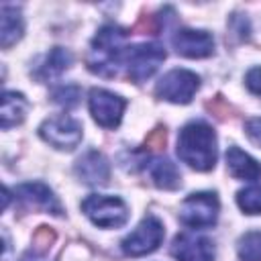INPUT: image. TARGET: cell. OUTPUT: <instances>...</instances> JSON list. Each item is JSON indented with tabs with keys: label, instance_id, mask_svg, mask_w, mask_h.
<instances>
[{
	"label": "cell",
	"instance_id": "6da1fadb",
	"mask_svg": "<svg viewBox=\"0 0 261 261\" xmlns=\"http://www.w3.org/2000/svg\"><path fill=\"white\" fill-rule=\"evenodd\" d=\"M128 33L118 24H104L90 43L86 65L92 73L102 77H114L126 59Z\"/></svg>",
	"mask_w": 261,
	"mask_h": 261
},
{
	"label": "cell",
	"instance_id": "7a4b0ae2",
	"mask_svg": "<svg viewBox=\"0 0 261 261\" xmlns=\"http://www.w3.org/2000/svg\"><path fill=\"white\" fill-rule=\"evenodd\" d=\"M177 155L196 171H208L216 165V133L202 120L188 122L177 137Z\"/></svg>",
	"mask_w": 261,
	"mask_h": 261
},
{
	"label": "cell",
	"instance_id": "3957f363",
	"mask_svg": "<svg viewBox=\"0 0 261 261\" xmlns=\"http://www.w3.org/2000/svg\"><path fill=\"white\" fill-rule=\"evenodd\" d=\"M82 212L100 228H118L128 220V208L118 196L92 194L82 202Z\"/></svg>",
	"mask_w": 261,
	"mask_h": 261
},
{
	"label": "cell",
	"instance_id": "277c9868",
	"mask_svg": "<svg viewBox=\"0 0 261 261\" xmlns=\"http://www.w3.org/2000/svg\"><path fill=\"white\" fill-rule=\"evenodd\" d=\"M220 202L214 192H196L190 194L179 206V218L186 226L192 228H208L218 220Z\"/></svg>",
	"mask_w": 261,
	"mask_h": 261
},
{
	"label": "cell",
	"instance_id": "5b68a950",
	"mask_svg": "<svg viewBox=\"0 0 261 261\" xmlns=\"http://www.w3.org/2000/svg\"><path fill=\"white\" fill-rule=\"evenodd\" d=\"M39 135L51 147L61 149V151H71V149H75L80 145L84 130H82V124L73 116L57 114V116L47 118L39 126Z\"/></svg>",
	"mask_w": 261,
	"mask_h": 261
},
{
	"label": "cell",
	"instance_id": "8992f818",
	"mask_svg": "<svg viewBox=\"0 0 261 261\" xmlns=\"http://www.w3.org/2000/svg\"><path fill=\"white\" fill-rule=\"evenodd\" d=\"M163 61H165V49L157 43H141V45L128 47L126 59H124L126 73L137 84L149 80Z\"/></svg>",
	"mask_w": 261,
	"mask_h": 261
},
{
	"label": "cell",
	"instance_id": "52a82bcc",
	"mask_svg": "<svg viewBox=\"0 0 261 261\" xmlns=\"http://www.w3.org/2000/svg\"><path fill=\"white\" fill-rule=\"evenodd\" d=\"M200 88V77L190 69H171L155 86V94L161 100L173 104H188Z\"/></svg>",
	"mask_w": 261,
	"mask_h": 261
},
{
	"label": "cell",
	"instance_id": "ba28073f",
	"mask_svg": "<svg viewBox=\"0 0 261 261\" xmlns=\"http://www.w3.org/2000/svg\"><path fill=\"white\" fill-rule=\"evenodd\" d=\"M165 237V230H163V224L159 218L155 216H145L139 226L126 234L120 243L122 247V253L128 255V257H141V255H147V253H153L161 241Z\"/></svg>",
	"mask_w": 261,
	"mask_h": 261
},
{
	"label": "cell",
	"instance_id": "9c48e42d",
	"mask_svg": "<svg viewBox=\"0 0 261 261\" xmlns=\"http://www.w3.org/2000/svg\"><path fill=\"white\" fill-rule=\"evenodd\" d=\"M90 112L94 120L104 128H116L122 120V112L126 108V100L120 98L114 92H108L104 88H94L88 98Z\"/></svg>",
	"mask_w": 261,
	"mask_h": 261
},
{
	"label": "cell",
	"instance_id": "30bf717a",
	"mask_svg": "<svg viewBox=\"0 0 261 261\" xmlns=\"http://www.w3.org/2000/svg\"><path fill=\"white\" fill-rule=\"evenodd\" d=\"M173 49L190 59L208 57L214 53V39L208 31H196V29H179L171 37Z\"/></svg>",
	"mask_w": 261,
	"mask_h": 261
},
{
	"label": "cell",
	"instance_id": "8fae6325",
	"mask_svg": "<svg viewBox=\"0 0 261 261\" xmlns=\"http://www.w3.org/2000/svg\"><path fill=\"white\" fill-rule=\"evenodd\" d=\"M16 198L27 204L29 208H35V210H43V212H51L55 216L63 214V208L57 200V196L53 194V190L49 186H45L43 181H27V184H20L16 190H14Z\"/></svg>",
	"mask_w": 261,
	"mask_h": 261
},
{
	"label": "cell",
	"instance_id": "7c38bea8",
	"mask_svg": "<svg viewBox=\"0 0 261 261\" xmlns=\"http://www.w3.org/2000/svg\"><path fill=\"white\" fill-rule=\"evenodd\" d=\"M171 255L177 261H214V243L200 234L181 232L173 239Z\"/></svg>",
	"mask_w": 261,
	"mask_h": 261
},
{
	"label": "cell",
	"instance_id": "4fadbf2b",
	"mask_svg": "<svg viewBox=\"0 0 261 261\" xmlns=\"http://www.w3.org/2000/svg\"><path fill=\"white\" fill-rule=\"evenodd\" d=\"M75 175L90 186H104L110 177V163L100 151L84 153L75 163Z\"/></svg>",
	"mask_w": 261,
	"mask_h": 261
},
{
	"label": "cell",
	"instance_id": "5bb4252c",
	"mask_svg": "<svg viewBox=\"0 0 261 261\" xmlns=\"http://www.w3.org/2000/svg\"><path fill=\"white\" fill-rule=\"evenodd\" d=\"M226 167L232 177L245 179V181H257L261 179V163L255 161L249 153L241 151L239 147H228L226 151Z\"/></svg>",
	"mask_w": 261,
	"mask_h": 261
},
{
	"label": "cell",
	"instance_id": "9a60e30c",
	"mask_svg": "<svg viewBox=\"0 0 261 261\" xmlns=\"http://www.w3.org/2000/svg\"><path fill=\"white\" fill-rule=\"evenodd\" d=\"M0 16H2V24H0V45L2 49L12 47L16 41H20L22 33H24V22H22V14L16 6L12 4H2L0 8Z\"/></svg>",
	"mask_w": 261,
	"mask_h": 261
},
{
	"label": "cell",
	"instance_id": "2e32d148",
	"mask_svg": "<svg viewBox=\"0 0 261 261\" xmlns=\"http://www.w3.org/2000/svg\"><path fill=\"white\" fill-rule=\"evenodd\" d=\"M71 65V53L63 47H53L45 59L41 61V65L37 67L35 71V77L39 82H49V80H55L59 77L67 67Z\"/></svg>",
	"mask_w": 261,
	"mask_h": 261
},
{
	"label": "cell",
	"instance_id": "e0dca14e",
	"mask_svg": "<svg viewBox=\"0 0 261 261\" xmlns=\"http://www.w3.org/2000/svg\"><path fill=\"white\" fill-rule=\"evenodd\" d=\"M29 102L20 92H4L2 94V106H0V126L6 130L10 126H16L24 120Z\"/></svg>",
	"mask_w": 261,
	"mask_h": 261
},
{
	"label": "cell",
	"instance_id": "ac0fdd59",
	"mask_svg": "<svg viewBox=\"0 0 261 261\" xmlns=\"http://www.w3.org/2000/svg\"><path fill=\"white\" fill-rule=\"evenodd\" d=\"M149 175L161 190H177L181 186V173L169 159H153L149 163Z\"/></svg>",
	"mask_w": 261,
	"mask_h": 261
},
{
	"label": "cell",
	"instance_id": "d6986e66",
	"mask_svg": "<svg viewBox=\"0 0 261 261\" xmlns=\"http://www.w3.org/2000/svg\"><path fill=\"white\" fill-rule=\"evenodd\" d=\"M237 251L243 261H261V232L251 230V232L243 234L239 239Z\"/></svg>",
	"mask_w": 261,
	"mask_h": 261
},
{
	"label": "cell",
	"instance_id": "ffe728a7",
	"mask_svg": "<svg viewBox=\"0 0 261 261\" xmlns=\"http://www.w3.org/2000/svg\"><path fill=\"white\" fill-rule=\"evenodd\" d=\"M237 204L245 214H261V186H249L239 190Z\"/></svg>",
	"mask_w": 261,
	"mask_h": 261
},
{
	"label": "cell",
	"instance_id": "44dd1931",
	"mask_svg": "<svg viewBox=\"0 0 261 261\" xmlns=\"http://www.w3.org/2000/svg\"><path fill=\"white\" fill-rule=\"evenodd\" d=\"M80 98H82L80 88H77V86H71V84L59 86V88L53 90V100H55L59 106H63V108H73V106H77Z\"/></svg>",
	"mask_w": 261,
	"mask_h": 261
},
{
	"label": "cell",
	"instance_id": "7402d4cb",
	"mask_svg": "<svg viewBox=\"0 0 261 261\" xmlns=\"http://www.w3.org/2000/svg\"><path fill=\"white\" fill-rule=\"evenodd\" d=\"M53 243H55V230L51 226H39L33 232V251L45 255Z\"/></svg>",
	"mask_w": 261,
	"mask_h": 261
},
{
	"label": "cell",
	"instance_id": "603a6c76",
	"mask_svg": "<svg viewBox=\"0 0 261 261\" xmlns=\"http://www.w3.org/2000/svg\"><path fill=\"white\" fill-rule=\"evenodd\" d=\"M165 139H167L165 128H163V126H157V128H153V130L147 135V139H145V149H147V151H159V149L165 147Z\"/></svg>",
	"mask_w": 261,
	"mask_h": 261
},
{
	"label": "cell",
	"instance_id": "cb8c5ba5",
	"mask_svg": "<svg viewBox=\"0 0 261 261\" xmlns=\"http://www.w3.org/2000/svg\"><path fill=\"white\" fill-rule=\"evenodd\" d=\"M245 84H247V88H249L255 96H261V67L249 69L247 75H245Z\"/></svg>",
	"mask_w": 261,
	"mask_h": 261
},
{
	"label": "cell",
	"instance_id": "d4e9b609",
	"mask_svg": "<svg viewBox=\"0 0 261 261\" xmlns=\"http://www.w3.org/2000/svg\"><path fill=\"white\" fill-rule=\"evenodd\" d=\"M245 133H247V137H249L255 145L261 147V116L249 118V120L245 122Z\"/></svg>",
	"mask_w": 261,
	"mask_h": 261
},
{
	"label": "cell",
	"instance_id": "484cf974",
	"mask_svg": "<svg viewBox=\"0 0 261 261\" xmlns=\"http://www.w3.org/2000/svg\"><path fill=\"white\" fill-rule=\"evenodd\" d=\"M230 31L239 35V39H249V20L243 18L241 14H232L230 18Z\"/></svg>",
	"mask_w": 261,
	"mask_h": 261
},
{
	"label": "cell",
	"instance_id": "4316f807",
	"mask_svg": "<svg viewBox=\"0 0 261 261\" xmlns=\"http://www.w3.org/2000/svg\"><path fill=\"white\" fill-rule=\"evenodd\" d=\"M206 108H208L210 112H214L218 118H226V116H230V114H228V112H230V106L224 102L222 96H216L214 100H210V102L206 104Z\"/></svg>",
	"mask_w": 261,
	"mask_h": 261
},
{
	"label": "cell",
	"instance_id": "83f0119b",
	"mask_svg": "<svg viewBox=\"0 0 261 261\" xmlns=\"http://www.w3.org/2000/svg\"><path fill=\"white\" fill-rule=\"evenodd\" d=\"M20 261H45V255L37 253V251H29V253H24V257Z\"/></svg>",
	"mask_w": 261,
	"mask_h": 261
}]
</instances>
